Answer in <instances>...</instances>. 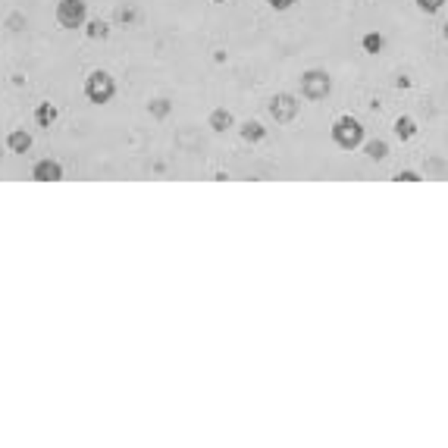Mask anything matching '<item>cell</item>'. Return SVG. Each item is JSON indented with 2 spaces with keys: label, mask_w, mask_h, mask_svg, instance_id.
Instances as JSON below:
<instances>
[{
  "label": "cell",
  "mask_w": 448,
  "mask_h": 448,
  "mask_svg": "<svg viewBox=\"0 0 448 448\" xmlns=\"http://www.w3.org/2000/svg\"><path fill=\"white\" fill-rule=\"evenodd\" d=\"M330 135H332V144H336V148L354 151V148H360V144H364V135H367V132H364V123H360L358 116L345 113V116H339L336 123H332Z\"/></svg>",
  "instance_id": "6da1fadb"
},
{
  "label": "cell",
  "mask_w": 448,
  "mask_h": 448,
  "mask_svg": "<svg viewBox=\"0 0 448 448\" xmlns=\"http://www.w3.org/2000/svg\"><path fill=\"white\" fill-rule=\"evenodd\" d=\"M85 97L97 107L110 104V100L116 97V79H113L107 69H95L88 79H85Z\"/></svg>",
  "instance_id": "7a4b0ae2"
},
{
  "label": "cell",
  "mask_w": 448,
  "mask_h": 448,
  "mask_svg": "<svg viewBox=\"0 0 448 448\" xmlns=\"http://www.w3.org/2000/svg\"><path fill=\"white\" fill-rule=\"evenodd\" d=\"M298 82H301V97L304 100H326L332 91V79L326 69H304Z\"/></svg>",
  "instance_id": "3957f363"
},
{
  "label": "cell",
  "mask_w": 448,
  "mask_h": 448,
  "mask_svg": "<svg viewBox=\"0 0 448 448\" xmlns=\"http://www.w3.org/2000/svg\"><path fill=\"white\" fill-rule=\"evenodd\" d=\"M57 22L60 29H85V22H88V4L85 0H60L57 4Z\"/></svg>",
  "instance_id": "277c9868"
},
{
  "label": "cell",
  "mask_w": 448,
  "mask_h": 448,
  "mask_svg": "<svg viewBox=\"0 0 448 448\" xmlns=\"http://www.w3.org/2000/svg\"><path fill=\"white\" fill-rule=\"evenodd\" d=\"M298 110H301V104H298L295 95H285V91H283V95H273V97H270V116L276 119L279 125L295 123Z\"/></svg>",
  "instance_id": "5b68a950"
},
{
  "label": "cell",
  "mask_w": 448,
  "mask_h": 448,
  "mask_svg": "<svg viewBox=\"0 0 448 448\" xmlns=\"http://www.w3.org/2000/svg\"><path fill=\"white\" fill-rule=\"evenodd\" d=\"M32 179H35V182H60V179H63V166L50 157L38 160V163L32 166Z\"/></svg>",
  "instance_id": "8992f818"
},
{
  "label": "cell",
  "mask_w": 448,
  "mask_h": 448,
  "mask_svg": "<svg viewBox=\"0 0 448 448\" xmlns=\"http://www.w3.org/2000/svg\"><path fill=\"white\" fill-rule=\"evenodd\" d=\"M6 148H10L13 154H25L32 148V135L25 129H13L10 135H6Z\"/></svg>",
  "instance_id": "52a82bcc"
},
{
  "label": "cell",
  "mask_w": 448,
  "mask_h": 448,
  "mask_svg": "<svg viewBox=\"0 0 448 448\" xmlns=\"http://www.w3.org/2000/svg\"><path fill=\"white\" fill-rule=\"evenodd\" d=\"M232 123H236V119H232V113L226 110V107H217V110L210 113V119H207V125H210L213 132H226V129H232Z\"/></svg>",
  "instance_id": "ba28073f"
},
{
  "label": "cell",
  "mask_w": 448,
  "mask_h": 448,
  "mask_svg": "<svg viewBox=\"0 0 448 448\" xmlns=\"http://www.w3.org/2000/svg\"><path fill=\"white\" fill-rule=\"evenodd\" d=\"M35 123L41 125V129H50V125L57 123V107H53L50 100H44V104H38V110H35Z\"/></svg>",
  "instance_id": "9c48e42d"
},
{
  "label": "cell",
  "mask_w": 448,
  "mask_h": 448,
  "mask_svg": "<svg viewBox=\"0 0 448 448\" xmlns=\"http://www.w3.org/2000/svg\"><path fill=\"white\" fill-rule=\"evenodd\" d=\"M395 135L401 142H411L414 135H417V119L414 116H398L395 119Z\"/></svg>",
  "instance_id": "30bf717a"
},
{
  "label": "cell",
  "mask_w": 448,
  "mask_h": 448,
  "mask_svg": "<svg viewBox=\"0 0 448 448\" xmlns=\"http://www.w3.org/2000/svg\"><path fill=\"white\" fill-rule=\"evenodd\" d=\"M264 135H266V129H264V123H257V119H248V123L242 125V138L245 142H264Z\"/></svg>",
  "instance_id": "8fae6325"
},
{
  "label": "cell",
  "mask_w": 448,
  "mask_h": 448,
  "mask_svg": "<svg viewBox=\"0 0 448 448\" xmlns=\"http://www.w3.org/2000/svg\"><path fill=\"white\" fill-rule=\"evenodd\" d=\"M364 154H367L370 160H376V163H379V160L389 157V144H386L383 138H373V142H367V144H364Z\"/></svg>",
  "instance_id": "7c38bea8"
},
{
  "label": "cell",
  "mask_w": 448,
  "mask_h": 448,
  "mask_svg": "<svg viewBox=\"0 0 448 448\" xmlns=\"http://www.w3.org/2000/svg\"><path fill=\"white\" fill-rule=\"evenodd\" d=\"M386 44V38L379 35V32H367L364 38H360V48H364V53H379Z\"/></svg>",
  "instance_id": "4fadbf2b"
},
{
  "label": "cell",
  "mask_w": 448,
  "mask_h": 448,
  "mask_svg": "<svg viewBox=\"0 0 448 448\" xmlns=\"http://www.w3.org/2000/svg\"><path fill=\"white\" fill-rule=\"evenodd\" d=\"M85 35L88 38H107L110 35V22H104V19H91V22H85Z\"/></svg>",
  "instance_id": "5bb4252c"
},
{
  "label": "cell",
  "mask_w": 448,
  "mask_h": 448,
  "mask_svg": "<svg viewBox=\"0 0 448 448\" xmlns=\"http://www.w3.org/2000/svg\"><path fill=\"white\" fill-rule=\"evenodd\" d=\"M170 110H172V104L166 97H157V100H151V104H148V113H151V116H157V119L170 116Z\"/></svg>",
  "instance_id": "9a60e30c"
},
{
  "label": "cell",
  "mask_w": 448,
  "mask_h": 448,
  "mask_svg": "<svg viewBox=\"0 0 448 448\" xmlns=\"http://www.w3.org/2000/svg\"><path fill=\"white\" fill-rule=\"evenodd\" d=\"M414 4H417L420 13H426V16H436V13L448 4V0H414Z\"/></svg>",
  "instance_id": "2e32d148"
},
{
  "label": "cell",
  "mask_w": 448,
  "mask_h": 448,
  "mask_svg": "<svg viewBox=\"0 0 448 448\" xmlns=\"http://www.w3.org/2000/svg\"><path fill=\"white\" fill-rule=\"evenodd\" d=\"M420 172H414V170H398L395 172V182H420Z\"/></svg>",
  "instance_id": "e0dca14e"
},
{
  "label": "cell",
  "mask_w": 448,
  "mask_h": 448,
  "mask_svg": "<svg viewBox=\"0 0 448 448\" xmlns=\"http://www.w3.org/2000/svg\"><path fill=\"white\" fill-rule=\"evenodd\" d=\"M270 4V10H276V13H285V10H292V6L298 4V0H266Z\"/></svg>",
  "instance_id": "ac0fdd59"
},
{
  "label": "cell",
  "mask_w": 448,
  "mask_h": 448,
  "mask_svg": "<svg viewBox=\"0 0 448 448\" xmlns=\"http://www.w3.org/2000/svg\"><path fill=\"white\" fill-rule=\"evenodd\" d=\"M442 35H445V41H448V22L442 25Z\"/></svg>",
  "instance_id": "d6986e66"
},
{
  "label": "cell",
  "mask_w": 448,
  "mask_h": 448,
  "mask_svg": "<svg viewBox=\"0 0 448 448\" xmlns=\"http://www.w3.org/2000/svg\"><path fill=\"white\" fill-rule=\"evenodd\" d=\"M213 4H226V0H213Z\"/></svg>",
  "instance_id": "ffe728a7"
}]
</instances>
